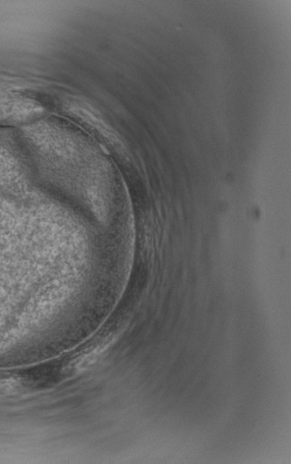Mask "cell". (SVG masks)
Here are the masks:
<instances>
[{"mask_svg":"<svg viewBox=\"0 0 291 464\" xmlns=\"http://www.w3.org/2000/svg\"><path fill=\"white\" fill-rule=\"evenodd\" d=\"M37 111V107L22 99H0V118L16 114H33Z\"/></svg>","mask_w":291,"mask_h":464,"instance_id":"1","label":"cell"}]
</instances>
